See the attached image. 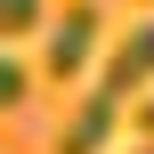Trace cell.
<instances>
[{
    "instance_id": "cell-1",
    "label": "cell",
    "mask_w": 154,
    "mask_h": 154,
    "mask_svg": "<svg viewBox=\"0 0 154 154\" xmlns=\"http://www.w3.org/2000/svg\"><path fill=\"white\" fill-rule=\"evenodd\" d=\"M146 89H154V16H146V24H130V32L106 49V65H97V97L138 106Z\"/></svg>"
},
{
    "instance_id": "cell-2",
    "label": "cell",
    "mask_w": 154,
    "mask_h": 154,
    "mask_svg": "<svg viewBox=\"0 0 154 154\" xmlns=\"http://www.w3.org/2000/svg\"><path fill=\"white\" fill-rule=\"evenodd\" d=\"M97 0H73V8H57V24H49V73L57 81H81V65L97 57Z\"/></svg>"
},
{
    "instance_id": "cell-3",
    "label": "cell",
    "mask_w": 154,
    "mask_h": 154,
    "mask_svg": "<svg viewBox=\"0 0 154 154\" xmlns=\"http://www.w3.org/2000/svg\"><path fill=\"white\" fill-rule=\"evenodd\" d=\"M114 130H122V106L89 89V106H81V114L65 122V138H57V154H106V146H114Z\"/></svg>"
},
{
    "instance_id": "cell-4",
    "label": "cell",
    "mask_w": 154,
    "mask_h": 154,
    "mask_svg": "<svg viewBox=\"0 0 154 154\" xmlns=\"http://www.w3.org/2000/svg\"><path fill=\"white\" fill-rule=\"evenodd\" d=\"M24 97H32V89H24V65H16V57H0V106H8V114H16V106H24Z\"/></svg>"
},
{
    "instance_id": "cell-5",
    "label": "cell",
    "mask_w": 154,
    "mask_h": 154,
    "mask_svg": "<svg viewBox=\"0 0 154 154\" xmlns=\"http://www.w3.org/2000/svg\"><path fill=\"white\" fill-rule=\"evenodd\" d=\"M0 16H8V32L24 41V32H41V0H0Z\"/></svg>"
},
{
    "instance_id": "cell-6",
    "label": "cell",
    "mask_w": 154,
    "mask_h": 154,
    "mask_svg": "<svg viewBox=\"0 0 154 154\" xmlns=\"http://www.w3.org/2000/svg\"><path fill=\"white\" fill-rule=\"evenodd\" d=\"M138 130H146V138H154V89H146V97H138Z\"/></svg>"
},
{
    "instance_id": "cell-7",
    "label": "cell",
    "mask_w": 154,
    "mask_h": 154,
    "mask_svg": "<svg viewBox=\"0 0 154 154\" xmlns=\"http://www.w3.org/2000/svg\"><path fill=\"white\" fill-rule=\"evenodd\" d=\"M146 154H154V138H146Z\"/></svg>"
},
{
    "instance_id": "cell-8",
    "label": "cell",
    "mask_w": 154,
    "mask_h": 154,
    "mask_svg": "<svg viewBox=\"0 0 154 154\" xmlns=\"http://www.w3.org/2000/svg\"><path fill=\"white\" fill-rule=\"evenodd\" d=\"M146 8H154V0H146Z\"/></svg>"
}]
</instances>
